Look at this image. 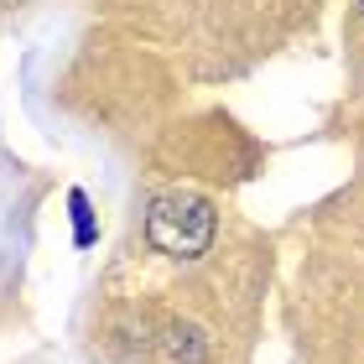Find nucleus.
<instances>
[{"label":"nucleus","instance_id":"obj_1","mask_svg":"<svg viewBox=\"0 0 364 364\" xmlns=\"http://www.w3.org/2000/svg\"><path fill=\"white\" fill-rule=\"evenodd\" d=\"M213 235H219V213H213L208 198H198V193H161L151 213H146V240L156 245L161 255H172V260H198V255H208V245Z\"/></svg>","mask_w":364,"mask_h":364},{"label":"nucleus","instance_id":"obj_2","mask_svg":"<svg viewBox=\"0 0 364 364\" xmlns=\"http://www.w3.org/2000/svg\"><path fill=\"white\" fill-rule=\"evenodd\" d=\"M161 354H167L172 364H208L213 343H208V333L198 323H172L167 338H161Z\"/></svg>","mask_w":364,"mask_h":364},{"label":"nucleus","instance_id":"obj_3","mask_svg":"<svg viewBox=\"0 0 364 364\" xmlns=\"http://www.w3.org/2000/svg\"><path fill=\"white\" fill-rule=\"evenodd\" d=\"M68 213H73V245H78V250H89V245L99 240V229H94V208H89V193L84 188L68 193Z\"/></svg>","mask_w":364,"mask_h":364},{"label":"nucleus","instance_id":"obj_4","mask_svg":"<svg viewBox=\"0 0 364 364\" xmlns=\"http://www.w3.org/2000/svg\"><path fill=\"white\" fill-rule=\"evenodd\" d=\"M359 11H364V0H359Z\"/></svg>","mask_w":364,"mask_h":364}]
</instances>
